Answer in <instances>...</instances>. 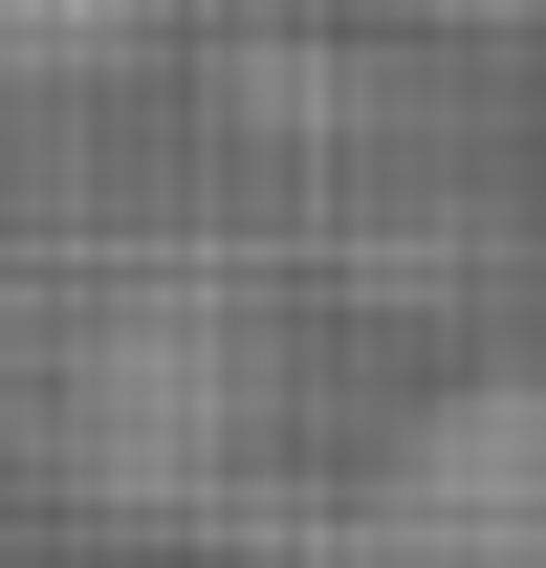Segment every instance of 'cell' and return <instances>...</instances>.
Masks as SVG:
<instances>
[{"label": "cell", "mask_w": 546, "mask_h": 568, "mask_svg": "<svg viewBox=\"0 0 546 568\" xmlns=\"http://www.w3.org/2000/svg\"><path fill=\"white\" fill-rule=\"evenodd\" d=\"M110 44H132V0H0V88H67Z\"/></svg>", "instance_id": "7a4b0ae2"}, {"label": "cell", "mask_w": 546, "mask_h": 568, "mask_svg": "<svg viewBox=\"0 0 546 568\" xmlns=\"http://www.w3.org/2000/svg\"><path fill=\"white\" fill-rule=\"evenodd\" d=\"M263 568H546V372H481L372 459L350 503H306Z\"/></svg>", "instance_id": "6da1fadb"}]
</instances>
